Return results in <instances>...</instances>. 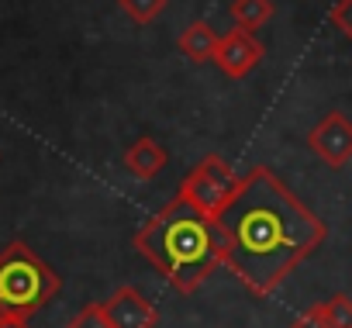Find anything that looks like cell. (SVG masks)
<instances>
[{
    "label": "cell",
    "mask_w": 352,
    "mask_h": 328,
    "mask_svg": "<svg viewBox=\"0 0 352 328\" xmlns=\"http://www.w3.org/2000/svg\"><path fill=\"white\" fill-rule=\"evenodd\" d=\"M228 14H232L235 28L256 32V28H263L273 18V0H232Z\"/></svg>",
    "instance_id": "30bf717a"
},
{
    "label": "cell",
    "mask_w": 352,
    "mask_h": 328,
    "mask_svg": "<svg viewBox=\"0 0 352 328\" xmlns=\"http://www.w3.org/2000/svg\"><path fill=\"white\" fill-rule=\"evenodd\" d=\"M131 245L180 294H194L221 266L218 221L187 204L180 194L135 232Z\"/></svg>",
    "instance_id": "7a4b0ae2"
},
{
    "label": "cell",
    "mask_w": 352,
    "mask_h": 328,
    "mask_svg": "<svg viewBox=\"0 0 352 328\" xmlns=\"http://www.w3.org/2000/svg\"><path fill=\"white\" fill-rule=\"evenodd\" d=\"M66 328H111V321H107L104 304H87L76 318H69Z\"/></svg>",
    "instance_id": "4fadbf2b"
},
{
    "label": "cell",
    "mask_w": 352,
    "mask_h": 328,
    "mask_svg": "<svg viewBox=\"0 0 352 328\" xmlns=\"http://www.w3.org/2000/svg\"><path fill=\"white\" fill-rule=\"evenodd\" d=\"M104 311H107L111 328H155V321H159L152 300L135 287H118L104 300Z\"/></svg>",
    "instance_id": "52a82bcc"
},
{
    "label": "cell",
    "mask_w": 352,
    "mask_h": 328,
    "mask_svg": "<svg viewBox=\"0 0 352 328\" xmlns=\"http://www.w3.org/2000/svg\"><path fill=\"white\" fill-rule=\"evenodd\" d=\"M266 49L263 42L256 39V32H245V28H228L218 42V52H214V66L228 76V80H245L259 63H263Z\"/></svg>",
    "instance_id": "5b68a950"
},
{
    "label": "cell",
    "mask_w": 352,
    "mask_h": 328,
    "mask_svg": "<svg viewBox=\"0 0 352 328\" xmlns=\"http://www.w3.org/2000/svg\"><path fill=\"white\" fill-rule=\"evenodd\" d=\"M59 273L25 242H8L0 249V314L32 318L59 294Z\"/></svg>",
    "instance_id": "3957f363"
},
{
    "label": "cell",
    "mask_w": 352,
    "mask_h": 328,
    "mask_svg": "<svg viewBox=\"0 0 352 328\" xmlns=\"http://www.w3.org/2000/svg\"><path fill=\"white\" fill-rule=\"evenodd\" d=\"M166 149L155 142V138H138L128 152H124V170L135 177V180H155L159 173H162V166H166Z\"/></svg>",
    "instance_id": "ba28073f"
},
{
    "label": "cell",
    "mask_w": 352,
    "mask_h": 328,
    "mask_svg": "<svg viewBox=\"0 0 352 328\" xmlns=\"http://www.w3.org/2000/svg\"><path fill=\"white\" fill-rule=\"evenodd\" d=\"M169 0H118V8L135 21V25H152L162 11H166Z\"/></svg>",
    "instance_id": "7c38bea8"
},
{
    "label": "cell",
    "mask_w": 352,
    "mask_h": 328,
    "mask_svg": "<svg viewBox=\"0 0 352 328\" xmlns=\"http://www.w3.org/2000/svg\"><path fill=\"white\" fill-rule=\"evenodd\" d=\"M324 321L328 328H352V297L349 294H331L328 300H321Z\"/></svg>",
    "instance_id": "8fae6325"
},
{
    "label": "cell",
    "mask_w": 352,
    "mask_h": 328,
    "mask_svg": "<svg viewBox=\"0 0 352 328\" xmlns=\"http://www.w3.org/2000/svg\"><path fill=\"white\" fill-rule=\"evenodd\" d=\"M307 145L311 152L328 162V166H345L352 159V121L342 111H328L311 131H307Z\"/></svg>",
    "instance_id": "8992f818"
},
{
    "label": "cell",
    "mask_w": 352,
    "mask_h": 328,
    "mask_svg": "<svg viewBox=\"0 0 352 328\" xmlns=\"http://www.w3.org/2000/svg\"><path fill=\"white\" fill-rule=\"evenodd\" d=\"M331 25L352 42V0H335V8H331Z\"/></svg>",
    "instance_id": "5bb4252c"
},
{
    "label": "cell",
    "mask_w": 352,
    "mask_h": 328,
    "mask_svg": "<svg viewBox=\"0 0 352 328\" xmlns=\"http://www.w3.org/2000/svg\"><path fill=\"white\" fill-rule=\"evenodd\" d=\"M218 228L221 266H228L252 297H270L328 239L324 221L270 166L245 173Z\"/></svg>",
    "instance_id": "6da1fadb"
},
{
    "label": "cell",
    "mask_w": 352,
    "mask_h": 328,
    "mask_svg": "<svg viewBox=\"0 0 352 328\" xmlns=\"http://www.w3.org/2000/svg\"><path fill=\"white\" fill-rule=\"evenodd\" d=\"M242 180L245 177H239L221 155H204L197 166L184 177V184H180L176 194H180L187 204H194L197 211H204L208 218L218 221L228 211V204L239 197Z\"/></svg>",
    "instance_id": "277c9868"
},
{
    "label": "cell",
    "mask_w": 352,
    "mask_h": 328,
    "mask_svg": "<svg viewBox=\"0 0 352 328\" xmlns=\"http://www.w3.org/2000/svg\"><path fill=\"white\" fill-rule=\"evenodd\" d=\"M0 328H32L25 314H0Z\"/></svg>",
    "instance_id": "2e32d148"
},
{
    "label": "cell",
    "mask_w": 352,
    "mask_h": 328,
    "mask_svg": "<svg viewBox=\"0 0 352 328\" xmlns=\"http://www.w3.org/2000/svg\"><path fill=\"white\" fill-rule=\"evenodd\" d=\"M290 328H328L321 304H311V307H307L300 318H294V321H290Z\"/></svg>",
    "instance_id": "9a60e30c"
},
{
    "label": "cell",
    "mask_w": 352,
    "mask_h": 328,
    "mask_svg": "<svg viewBox=\"0 0 352 328\" xmlns=\"http://www.w3.org/2000/svg\"><path fill=\"white\" fill-rule=\"evenodd\" d=\"M218 32L208 25V21H190L184 32H180V39H176V49H180L194 66H201V63H211L214 59V52H218Z\"/></svg>",
    "instance_id": "9c48e42d"
}]
</instances>
